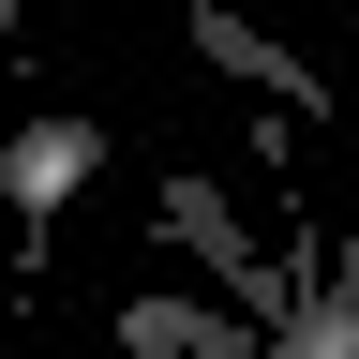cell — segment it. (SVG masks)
I'll use <instances>...</instances> for the list:
<instances>
[{"label": "cell", "instance_id": "1", "mask_svg": "<svg viewBox=\"0 0 359 359\" xmlns=\"http://www.w3.org/2000/svg\"><path fill=\"white\" fill-rule=\"evenodd\" d=\"M165 240L180 255H195V269H224V285H240V314H255V330H285V344H314V299L285 285V269H269L255 240H240V210H224V180H195V165H165Z\"/></svg>", "mask_w": 359, "mask_h": 359}, {"label": "cell", "instance_id": "2", "mask_svg": "<svg viewBox=\"0 0 359 359\" xmlns=\"http://www.w3.org/2000/svg\"><path fill=\"white\" fill-rule=\"evenodd\" d=\"M195 60H210V75H240V90H269L285 120H314V105H330V90H314V60H299V45H269L240 0H195Z\"/></svg>", "mask_w": 359, "mask_h": 359}, {"label": "cell", "instance_id": "3", "mask_svg": "<svg viewBox=\"0 0 359 359\" xmlns=\"http://www.w3.org/2000/svg\"><path fill=\"white\" fill-rule=\"evenodd\" d=\"M90 150H105L90 120H30L15 150H0V195H15V210H60L75 180H90Z\"/></svg>", "mask_w": 359, "mask_h": 359}, {"label": "cell", "instance_id": "4", "mask_svg": "<svg viewBox=\"0 0 359 359\" xmlns=\"http://www.w3.org/2000/svg\"><path fill=\"white\" fill-rule=\"evenodd\" d=\"M120 344H150V359H240L255 314H210V299H120Z\"/></svg>", "mask_w": 359, "mask_h": 359}]
</instances>
